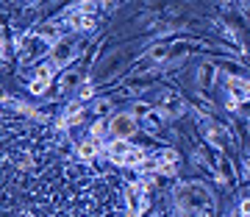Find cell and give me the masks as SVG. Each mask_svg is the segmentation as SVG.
<instances>
[{"mask_svg": "<svg viewBox=\"0 0 250 217\" xmlns=\"http://www.w3.org/2000/svg\"><path fill=\"white\" fill-rule=\"evenodd\" d=\"M111 131H114L117 136H131L136 131V120L131 117V114H120V117H114L111 120Z\"/></svg>", "mask_w": 250, "mask_h": 217, "instance_id": "cell-2", "label": "cell"}, {"mask_svg": "<svg viewBox=\"0 0 250 217\" xmlns=\"http://www.w3.org/2000/svg\"><path fill=\"white\" fill-rule=\"evenodd\" d=\"M120 67H123V62H120V56H114V59H108V64H103V67H100L98 72H95V81H103V78H111V75H114L117 70H120Z\"/></svg>", "mask_w": 250, "mask_h": 217, "instance_id": "cell-4", "label": "cell"}, {"mask_svg": "<svg viewBox=\"0 0 250 217\" xmlns=\"http://www.w3.org/2000/svg\"><path fill=\"white\" fill-rule=\"evenodd\" d=\"M78 81H81V72H78V70L64 72V75H62V81H59V89H62V92H67V89H72V87H75Z\"/></svg>", "mask_w": 250, "mask_h": 217, "instance_id": "cell-7", "label": "cell"}, {"mask_svg": "<svg viewBox=\"0 0 250 217\" xmlns=\"http://www.w3.org/2000/svg\"><path fill=\"white\" fill-rule=\"evenodd\" d=\"M178 206L187 217H211L214 200L203 184H184L178 190Z\"/></svg>", "mask_w": 250, "mask_h": 217, "instance_id": "cell-1", "label": "cell"}, {"mask_svg": "<svg viewBox=\"0 0 250 217\" xmlns=\"http://www.w3.org/2000/svg\"><path fill=\"white\" fill-rule=\"evenodd\" d=\"M167 59H172V42H161L147 53V62H167Z\"/></svg>", "mask_w": 250, "mask_h": 217, "instance_id": "cell-3", "label": "cell"}, {"mask_svg": "<svg viewBox=\"0 0 250 217\" xmlns=\"http://www.w3.org/2000/svg\"><path fill=\"white\" fill-rule=\"evenodd\" d=\"M142 128L147 131V134H156L161 128V117L156 114V111H147V114H142Z\"/></svg>", "mask_w": 250, "mask_h": 217, "instance_id": "cell-6", "label": "cell"}, {"mask_svg": "<svg viewBox=\"0 0 250 217\" xmlns=\"http://www.w3.org/2000/svg\"><path fill=\"white\" fill-rule=\"evenodd\" d=\"M211 78H214V67L211 64H203L200 67V84L203 87H211Z\"/></svg>", "mask_w": 250, "mask_h": 217, "instance_id": "cell-8", "label": "cell"}, {"mask_svg": "<svg viewBox=\"0 0 250 217\" xmlns=\"http://www.w3.org/2000/svg\"><path fill=\"white\" fill-rule=\"evenodd\" d=\"M92 111H95V114H106V111H108V100H98Z\"/></svg>", "mask_w": 250, "mask_h": 217, "instance_id": "cell-9", "label": "cell"}, {"mask_svg": "<svg viewBox=\"0 0 250 217\" xmlns=\"http://www.w3.org/2000/svg\"><path fill=\"white\" fill-rule=\"evenodd\" d=\"M72 50H75V42H72V39H64L62 45H56V50H53L56 62H67L72 56Z\"/></svg>", "mask_w": 250, "mask_h": 217, "instance_id": "cell-5", "label": "cell"}]
</instances>
